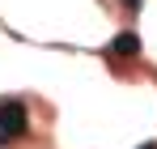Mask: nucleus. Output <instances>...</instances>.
<instances>
[{
	"mask_svg": "<svg viewBox=\"0 0 157 149\" xmlns=\"http://www.w3.org/2000/svg\"><path fill=\"white\" fill-rule=\"evenodd\" d=\"M30 128V111L21 98H0V136L4 141H17V136H26Z\"/></svg>",
	"mask_w": 157,
	"mask_h": 149,
	"instance_id": "obj_1",
	"label": "nucleus"
},
{
	"mask_svg": "<svg viewBox=\"0 0 157 149\" xmlns=\"http://www.w3.org/2000/svg\"><path fill=\"white\" fill-rule=\"evenodd\" d=\"M110 55H119V60H136V55H140V38H136L132 30H119V34L110 38Z\"/></svg>",
	"mask_w": 157,
	"mask_h": 149,
	"instance_id": "obj_2",
	"label": "nucleus"
},
{
	"mask_svg": "<svg viewBox=\"0 0 157 149\" xmlns=\"http://www.w3.org/2000/svg\"><path fill=\"white\" fill-rule=\"evenodd\" d=\"M119 4H123L128 13H136V9H140V0H119Z\"/></svg>",
	"mask_w": 157,
	"mask_h": 149,
	"instance_id": "obj_3",
	"label": "nucleus"
},
{
	"mask_svg": "<svg viewBox=\"0 0 157 149\" xmlns=\"http://www.w3.org/2000/svg\"><path fill=\"white\" fill-rule=\"evenodd\" d=\"M140 149H157V145H153V141H144V145H140Z\"/></svg>",
	"mask_w": 157,
	"mask_h": 149,
	"instance_id": "obj_4",
	"label": "nucleus"
}]
</instances>
